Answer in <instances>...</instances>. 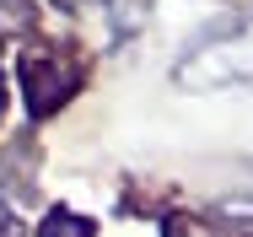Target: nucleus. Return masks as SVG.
<instances>
[{"label": "nucleus", "mask_w": 253, "mask_h": 237, "mask_svg": "<svg viewBox=\"0 0 253 237\" xmlns=\"http://www.w3.org/2000/svg\"><path fill=\"white\" fill-rule=\"evenodd\" d=\"M253 81V16L210 33L172 65V87L183 92H226V87H248Z\"/></svg>", "instance_id": "f257e3e1"}, {"label": "nucleus", "mask_w": 253, "mask_h": 237, "mask_svg": "<svg viewBox=\"0 0 253 237\" xmlns=\"http://www.w3.org/2000/svg\"><path fill=\"white\" fill-rule=\"evenodd\" d=\"M76 81H81V70L70 65V59H59V54H27L22 59V87H27V108L43 119L54 113L65 97L76 92Z\"/></svg>", "instance_id": "f03ea898"}, {"label": "nucleus", "mask_w": 253, "mask_h": 237, "mask_svg": "<svg viewBox=\"0 0 253 237\" xmlns=\"http://www.w3.org/2000/svg\"><path fill=\"white\" fill-rule=\"evenodd\" d=\"M38 237H92V221H81L70 210H49L43 227H38Z\"/></svg>", "instance_id": "7ed1b4c3"}, {"label": "nucleus", "mask_w": 253, "mask_h": 237, "mask_svg": "<svg viewBox=\"0 0 253 237\" xmlns=\"http://www.w3.org/2000/svg\"><path fill=\"white\" fill-rule=\"evenodd\" d=\"M27 22H33V5H27V0H0V33L27 27Z\"/></svg>", "instance_id": "20e7f679"}, {"label": "nucleus", "mask_w": 253, "mask_h": 237, "mask_svg": "<svg viewBox=\"0 0 253 237\" xmlns=\"http://www.w3.org/2000/svg\"><path fill=\"white\" fill-rule=\"evenodd\" d=\"M167 237H210V232H205L194 216H178V221H167Z\"/></svg>", "instance_id": "39448f33"}, {"label": "nucleus", "mask_w": 253, "mask_h": 237, "mask_svg": "<svg viewBox=\"0 0 253 237\" xmlns=\"http://www.w3.org/2000/svg\"><path fill=\"white\" fill-rule=\"evenodd\" d=\"M54 5H65V11H76V5H86V0H54Z\"/></svg>", "instance_id": "423d86ee"}, {"label": "nucleus", "mask_w": 253, "mask_h": 237, "mask_svg": "<svg viewBox=\"0 0 253 237\" xmlns=\"http://www.w3.org/2000/svg\"><path fill=\"white\" fill-rule=\"evenodd\" d=\"M0 113H5V81H0Z\"/></svg>", "instance_id": "0eeeda50"}]
</instances>
